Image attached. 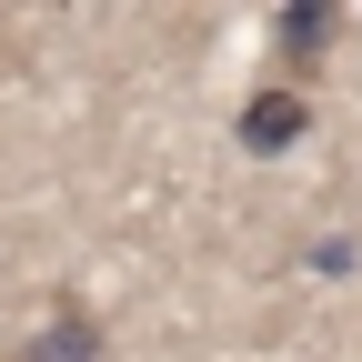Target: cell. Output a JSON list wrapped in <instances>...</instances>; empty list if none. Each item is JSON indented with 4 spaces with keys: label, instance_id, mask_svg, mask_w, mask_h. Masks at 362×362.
Returning a JSON list of instances; mask_svg holds the SVG:
<instances>
[{
    "label": "cell",
    "instance_id": "cell-1",
    "mask_svg": "<svg viewBox=\"0 0 362 362\" xmlns=\"http://www.w3.org/2000/svg\"><path fill=\"white\" fill-rule=\"evenodd\" d=\"M11 362H111V342H101V322L81 312V292H51V312L11 342Z\"/></svg>",
    "mask_w": 362,
    "mask_h": 362
},
{
    "label": "cell",
    "instance_id": "cell-4",
    "mask_svg": "<svg viewBox=\"0 0 362 362\" xmlns=\"http://www.w3.org/2000/svg\"><path fill=\"white\" fill-rule=\"evenodd\" d=\"M352 262H362L352 232H322V242H312V272H352Z\"/></svg>",
    "mask_w": 362,
    "mask_h": 362
},
{
    "label": "cell",
    "instance_id": "cell-3",
    "mask_svg": "<svg viewBox=\"0 0 362 362\" xmlns=\"http://www.w3.org/2000/svg\"><path fill=\"white\" fill-rule=\"evenodd\" d=\"M272 40H282L292 71H322V51L342 40V11H322V0H292V11H272Z\"/></svg>",
    "mask_w": 362,
    "mask_h": 362
},
{
    "label": "cell",
    "instance_id": "cell-2",
    "mask_svg": "<svg viewBox=\"0 0 362 362\" xmlns=\"http://www.w3.org/2000/svg\"><path fill=\"white\" fill-rule=\"evenodd\" d=\"M232 131H242V151H252V161H282L302 131H312V101H302V90H252Z\"/></svg>",
    "mask_w": 362,
    "mask_h": 362
}]
</instances>
